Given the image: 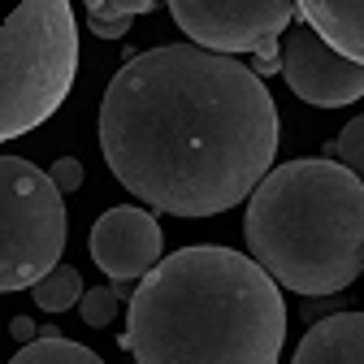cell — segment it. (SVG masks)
I'll list each match as a JSON object with an SVG mask.
<instances>
[{"label":"cell","instance_id":"obj_1","mask_svg":"<svg viewBox=\"0 0 364 364\" xmlns=\"http://www.w3.org/2000/svg\"><path fill=\"white\" fill-rule=\"evenodd\" d=\"M113 178L156 213L217 217L252 200L278 156V105L256 70L196 43L134 53L100 100Z\"/></svg>","mask_w":364,"mask_h":364},{"label":"cell","instance_id":"obj_2","mask_svg":"<svg viewBox=\"0 0 364 364\" xmlns=\"http://www.w3.org/2000/svg\"><path fill=\"white\" fill-rule=\"evenodd\" d=\"M287 299L278 282L230 247H182L130 295L117 334L134 364H278Z\"/></svg>","mask_w":364,"mask_h":364},{"label":"cell","instance_id":"obj_3","mask_svg":"<svg viewBox=\"0 0 364 364\" xmlns=\"http://www.w3.org/2000/svg\"><path fill=\"white\" fill-rule=\"evenodd\" d=\"M252 260L278 287L326 299L364 269V182L326 156L278 165L247 200Z\"/></svg>","mask_w":364,"mask_h":364},{"label":"cell","instance_id":"obj_4","mask_svg":"<svg viewBox=\"0 0 364 364\" xmlns=\"http://www.w3.org/2000/svg\"><path fill=\"white\" fill-rule=\"evenodd\" d=\"M78 74V22L65 0H26L0 31V139L48 122Z\"/></svg>","mask_w":364,"mask_h":364},{"label":"cell","instance_id":"obj_5","mask_svg":"<svg viewBox=\"0 0 364 364\" xmlns=\"http://www.w3.org/2000/svg\"><path fill=\"white\" fill-rule=\"evenodd\" d=\"M70 239L65 196L48 169L0 156V287L35 291L57 269Z\"/></svg>","mask_w":364,"mask_h":364},{"label":"cell","instance_id":"obj_6","mask_svg":"<svg viewBox=\"0 0 364 364\" xmlns=\"http://www.w3.org/2000/svg\"><path fill=\"white\" fill-rule=\"evenodd\" d=\"M173 22L204 53H260L264 43H278L282 31L299 18L291 0H173Z\"/></svg>","mask_w":364,"mask_h":364},{"label":"cell","instance_id":"obj_7","mask_svg":"<svg viewBox=\"0 0 364 364\" xmlns=\"http://www.w3.org/2000/svg\"><path fill=\"white\" fill-rule=\"evenodd\" d=\"M282 78L304 105L316 109H338L364 96V65L338 57L304 18L282 39Z\"/></svg>","mask_w":364,"mask_h":364},{"label":"cell","instance_id":"obj_8","mask_svg":"<svg viewBox=\"0 0 364 364\" xmlns=\"http://www.w3.org/2000/svg\"><path fill=\"white\" fill-rule=\"evenodd\" d=\"M161 225L148 208H109L91 225V260H96L113 282H144L165 260Z\"/></svg>","mask_w":364,"mask_h":364},{"label":"cell","instance_id":"obj_9","mask_svg":"<svg viewBox=\"0 0 364 364\" xmlns=\"http://www.w3.org/2000/svg\"><path fill=\"white\" fill-rule=\"evenodd\" d=\"M295 364H364V312H334L295 347Z\"/></svg>","mask_w":364,"mask_h":364},{"label":"cell","instance_id":"obj_10","mask_svg":"<svg viewBox=\"0 0 364 364\" xmlns=\"http://www.w3.org/2000/svg\"><path fill=\"white\" fill-rule=\"evenodd\" d=\"M299 18L321 35L338 57L364 65V0H304Z\"/></svg>","mask_w":364,"mask_h":364},{"label":"cell","instance_id":"obj_11","mask_svg":"<svg viewBox=\"0 0 364 364\" xmlns=\"http://www.w3.org/2000/svg\"><path fill=\"white\" fill-rule=\"evenodd\" d=\"M156 0H87V26L100 39H122L139 14H152Z\"/></svg>","mask_w":364,"mask_h":364},{"label":"cell","instance_id":"obj_12","mask_svg":"<svg viewBox=\"0 0 364 364\" xmlns=\"http://www.w3.org/2000/svg\"><path fill=\"white\" fill-rule=\"evenodd\" d=\"M9 364H105L96 351H87L82 343H70V338H35L26 343Z\"/></svg>","mask_w":364,"mask_h":364},{"label":"cell","instance_id":"obj_13","mask_svg":"<svg viewBox=\"0 0 364 364\" xmlns=\"http://www.w3.org/2000/svg\"><path fill=\"white\" fill-rule=\"evenodd\" d=\"M82 278H78V269H70V264H57L48 278H43L35 291H31V299L43 308V312H65V308H74V304H82Z\"/></svg>","mask_w":364,"mask_h":364},{"label":"cell","instance_id":"obj_14","mask_svg":"<svg viewBox=\"0 0 364 364\" xmlns=\"http://www.w3.org/2000/svg\"><path fill=\"white\" fill-rule=\"evenodd\" d=\"M326 161L347 165V169L364 182V113H360V117H351V122L343 126V134H338L334 144H326Z\"/></svg>","mask_w":364,"mask_h":364},{"label":"cell","instance_id":"obj_15","mask_svg":"<svg viewBox=\"0 0 364 364\" xmlns=\"http://www.w3.org/2000/svg\"><path fill=\"white\" fill-rule=\"evenodd\" d=\"M78 316H82V326H109L113 316H117V291L113 287L87 291L82 304H78Z\"/></svg>","mask_w":364,"mask_h":364},{"label":"cell","instance_id":"obj_16","mask_svg":"<svg viewBox=\"0 0 364 364\" xmlns=\"http://www.w3.org/2000/svg\"><path fill=\"white\" fill-rule=\"evenodd\" d=\"M48 173H53V182L61 187V196H65V191H78V187H82V165H78L74 156H61V161H57V165H53Z\"/></svg>","mask_w":364,"mask_h":364},{"label":"cell","instance_id":"obj_17","mask_svg":"<svg viewBox=\"0 0 364 364\" xmlns=\"http://www.w3.org/2000/svg\"><path fill=\"white\" fill-rule=\"evenodd\" d=\"M304 312H308V321L316 326V316H321V321H326V316H334V312H347V299H343V295H326V299H308V304H304Z\"/></svg>","mask_w":364,"mask_h":364},{"label":"cell","instance_id":"obj_18","mask_svg":"<svg viewBox=\"0 0 364 364\" xmlns=\"http://www.w3.org/2000/svg\"><path fill=\"white\" fill-rule=\"evenodd\" d=\"M9 334H14L18 343H35V338H39V330L26 321V316H14V321H9Z\"/></svg>","mask_w":364,"mask_h":364}]
</instances>
